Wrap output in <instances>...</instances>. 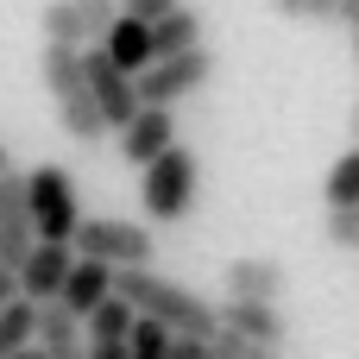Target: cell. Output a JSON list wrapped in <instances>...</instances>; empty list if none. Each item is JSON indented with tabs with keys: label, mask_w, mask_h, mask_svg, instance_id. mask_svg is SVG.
<instances>
[{
	"label": "cell",
	"mask_w": 359,
	"mask_h": 359,
	"mask_svg": "<svg viewBox=\"0 0 359 359\" xmlns=\"http://www.w3.org/2000/svg\"><path fill=\"white\" fill-rule=\"evenodd\" d=\"M38 76H44L50 107H57V126H63L76 145H101V139H107V120H101L95 95H88L82 50H76V44H50V38H44V50H38Z\"/></svg>",
	"instance_id": "cell-1"
},
{
	"label": "cell",
	"mask_w": 359,
	"mask_h": 359,
	"mask_svg": "<svg viewBox=\"0 0 359 359\" xmlns=\"http://www.w3.org/2000/svg\"><path fill=\"white\" fill-rule=\"evenodd\" d=\"M114 290L139 309V316H151V322H164L170 334H202V341H215V328H221V316L196 297V290H183V284H170V278H158L151 265H133V271H114Z\"/></svg>",
	"instance_id": "cell-2"
},
{
	"label": "cell",
	"mask_w": 359,
	"mask_h": 359,
	"mask_svg": "<svg viewBox=\"0 0 359 359\" xmlns=\"http://www.w3.org/2000/svg\"><path fill=\"white\" fill-rule=\"evenodd\" d=\"M196 189H202V164H196V151L177 139L170 151H158L145 170H139V208H145V221H158V227H170V221H183L189 208H196Z\"/></svg>",
	"instance_id": "cell-3"
},
{
	"label": "cell",
	"mask_w": 359,
	"mask_h": 359,
	"mask_svg": "<svg viewBox=\"0 0 359 359\" xmlns=\"http://www.w3.org/2000/svg\"><path fill=\"white\" fill-rule=\"evenodd\" d=\"M25 202H32L38 240H76V227H82V196H76V177H69L63 164L25 170Z\"/></svg>",
	"instance_id": "cell-4"
},
{
	"label": "cell",
	"mask_w": 359,
	"mask_h": 359,
	"mask_svg": "<svg viewBox=\"0 0 359 359\" xmlns=\"http://www.w3.org/2000/svg\"><path fill=\"white\" fill-rule=\"evenodd\" d=\"M208 76H215L208 44L177 50V57H151V63L133 76V82H139V107H177V101H189L196 88H208Z\"/></svg>",
	"instance_id": "cell-5"
},
{
	"label": "cell",
	"mask_w": 359,
	"mask_h": 359,
	"mask_svg": "<svg viewBox=\"0 0 359 359\" xmlns=\"http://www.w3.org/2000/svg\"><path fill=\"white\" fill-rule=\"evenodd\" d=\"M82 259H101L114 271H133V265H151V227L145 221H120V215H82L76 240H69Z\"/></svg>",
	"instance_id": "cell-6"
},
{
	"label": "cell",
	"mask_w": 359,
	"mask_h": 359,
	"mask_svg": "<svg viewBox=\"0 0 359 359\" xmlns=\"http://www.w3.org/2000/svg\"><path fill=\"white\" fill-rule=\"evenodd\" d=\"M82 69H88V95H95V107H101L107 133H120V126L139 114V82H133L126 69H114L101 44H82Z\"/></svg>",
	"instance_id": "cell-7"
},
{
	"label": "cell",
	"mask_w": 359,
	"mask_h": 359,
	"mask_svg": "<svg viewBox=\"0 0 359 359\" xmlns=\"http://www.w3.org/2000/svg\"><path fill=\"white\" fill-rule=\"evenodd\" d=\"M114 13H120V0H50V6H38V25H44V38L50 44H95L107 25H114Z\"/></svg>",
	"instance_id": "cell-8"
},
{
	"label": "cell",
	"mask_w": 359,
	"mask_h": 359,
	"mask_svg": "<svg viewBox=\"0 0 359 359\" xmlns=\"http://www.w3.org/2000/svg\"><path fill=\"white\" fill-rule=\"evenodd\" d=\"M38 246L32 202H25V170H0V265L19 271V259Z\"/></svg>",
	"instance_id": "cell-9"
},
{
	"label": "cell",
	"mask_w": 359,
	"mask_h": 359,
	"mask_svg": "<svg viewBox=\"0 0 359 359\" xmlns=\"http://www.w3.org/2000/svg\"><path fill=\"white\" fill-rule=\"evenodd\" d=\"M69 265H76V246H69V240H38V246L19 259L13 284H19V297H32V303H57Z\"/></svg>",
	"instance_id": "cell-10"
},
{
	"label": "cell",
	"mask_w": 359,
	"mask_h": 359,
	"mask_svg": "<svg viewBox=\"0 0 359 359\" xmlns=\"http://www.w3.org/2000/svg\"><path fill=\"white\" fill-rule=\"evenodd\" d=\"M215 316H221V328H227V334H240V341H252V347H284V341H290V322H284V309H278V303L227 297Z\"/></svg>",
	"instance_id": "cell-11"
},
{
	"label": "cell",
	"mask_w": 359,
	"mask_h": 359,
	"mask_svg": "<svg viewBox=\"0 0 359 359\" xmlns=\"http://www.w3.org/2000/svg\"><path fill=\"white\" fill-rule=\"evenodd\" d=\"M177 145V107H139L126 126H120V158L126 164H151L158 151H170Z\"/></svg>",
	"instance_id": "cell-12"
},
{
	"label": "cell",
	"mask_w": 359,
	"mask_h": 359,
	"mask_svg": "<svg viewBox=\"0 0 359 359\" xmlns=\"http://www.w3.org/2000/svg\"><path fill=\"white\" fill-rule=\"evenodd\" d=\"M101 50H107V63L114 69H126V76H139L145 63H151V25L145 19H133V13H114V25L95 38Z\"/></svg>",
	"instance_id": "cell-13"
},
{
	"label": "cell",
	"mask_w": 359,
	"mask_h": 359,
	"mask_svg": "<svg viewBox=\"0 0 359 359\" xmlns=\"http://www.w3.org/2000/svg\"><path fill=\"white\" fill-rule=\"evenodd\" d=\"M284 284H290L284 259H265V252H252V259H233V265H227V297H259V303H284Z\"/></svg>",
	"instance_id": "cell-14"
},
{
	"label": "cell",
	"mask_w": 359,
	"mask_h": 359,
	"mask_svg": "<svg viewBox=\"0 0 359 359\" xmlns=\"http://www.w3.org/2000/svg\"><path fill=\"white\" fill-rule=\"evenodd\" d=\"M107 290H114V265H101V259H82V252H76V265H69V278H63L57 303H63V309L82 322V316H88V309H95Z\"/></svg>",
	"instance_id": "cell-15"
},
{
	"label": "cell",
	"mask_w": 359,
	"mask_h": 359,
	"mask_svg": "<svg viewBox=\"0 0 359 359\" xmlns=\"http://www.w3.org/2000/svg\"><path fill=\"white\" fill-rule=\"evenodd\" d=\"M38 347L50 359H82L88 353V328H82L63 303H38Z\"/></svg>",
	"instance_id": "cell-16"
},
{
	"label": "cell",
	"mask_w": 359,
	"mask_h": 359,
	"mask_svg": "<svg viewBox=\"0 0 359 359\" xmlns=\"http://www.w3.org/2000/svg\"><path fill=\"white\" fill-rule=\"evenodd\" d=\"M196 44H202L196 6H170L164 19H151V57H177V50H196Z\"/></svg>",
	"instance_id": "cell-17"
},
{
	"label": "cell",
	"mask_w": 359,
	"mask_h": 359,
	"mask_svg": "<svg viewBox=\"0 0 359 359\" xmlns=\"http://www.w3.org/2000/svg\"><path fill=\"white\" fill-rule=\"evenodd\" d=\"M133 322H139V309L120 297V290H107L88 316H82V328H88V341H126L133 334Z\"/></svg>",
	"instance_id": "cell-18"
},
{
	"label": "cell",
	"mask_w": 359,
	"mask_h": 359,
	"mask_svg": "<svg viewBox=\"0 0 359 359\" xmlns=\"http://www.w3.org/2000/svg\"><path fill=\"white\" fill-rule=\"evenodd\" d=\"M32 341H38V303L13 290V297L0 303V359L19 353V347H32Z\"/></svg>",
	"instance_id": "cell-19"
},
{
	"label": "cell",
	"mask_w": 359,
	"mask_h": 359,
	"mask_svg": "<svg viewBox=\"0 0 359 359\" xmlns=\"http://www.w3.org/2000/svg\"><path fill=\"white\" fill-rule=\"evenodd\" d=\"M322 196H328V208H359V145L334 158V170H328V183H322Z\"/></svg>",
	"instance_id": "cell-20"
},
{
	"label": "cell",
	"mask_w": 359,
	"mask_h": 359,
	"mask_svg": "<svg viewBox=\"0 0 359 359\" xmlns=\"http://www.w3.org/2000/svg\"><path fill=\"white\" fill-rule=\"evenodd\" d=\"M170 341H177V334H170L164 322L139 316V322H133V334H126V353H133V359H170Z\"/></svg>",
	"instance_id": "cell-21"
},
{
	"label": "cell",
	"mask_w": 359,
	"mask_h": 359,
	"mask_svg": "<svg viewBox=\"0 0 359 359\" xmlns=\"http://www.w3.org/2000/svg\"><path fill=\"white\" fill-rule=\"evenodd\" d=\"M328 246H341V252H359V208H328Z\"/></svg>",
	"instance_id": "cell-22"
},
{
	"label": "cell",
	"mask_w": 359,
	"mask_h": 359,
	"mask_svg": "<svg viewBox=\"0 0 359 359\" xmlns=\"http://www.w3.org/2000/svg\"><path fill=\"white\" fill-rule=\"evenodd\" d=\"M208 359H252V341H240V334L215 328V341H208Z\"/></svg>",
	"instance_id": "cell-23"
},
{
	"label": "cell",
	"mask_w": 359,
	"mask_h": 359,
	"mask_svg": "<svg viewBox=\"0 0 359 359\" xmlns=\"http://www.w3.org/2000/svg\"><path fill=\"white\" fill-rule=\"evenodd\" d=\"M170 6H183V0H120V13H133V19H145V25H151V19H164Z\"/></svg>",
	"instance_id": "cell-24"
},
{
	"label": "cell",
	"mask_w": 359,
	"mask_h": 359,
	"mask_svg": "<svg viewBox=\"0 0 359 359\" xmlns=\"http://www.w3.org/2000/svg\"><path fill=\"white\" fill-rule=\"evenodd\" d=\"M170 359H208V341L202 334H177L170 341Z\"/></svg>",
	"instance_id": "cell-25"
},
{
	"label": "cell",
	"mask_w": 359,
	"mask_h": 359,
	"mask_svg": "<svg viewBox=\"0 0 359 359\" xmlns=\"http://www.w3.org/2000/svg\"><path fill=\"white\" fill-rule=\"evenodd\" d=\"M82 359H133V353H126V341H88Z\"/></svg>",
	"instance_id": "cell-26"
},
{
	"label": "cell",
	"mask_w": 359,
	"mask_h": 359,
	"mask_svg": "<svg viewBox=\"0 0 359 359\" xmlns=\"http://www.w3.org/2000/svg\"><path fill=\"white\" fill-rule=\"evenodd\" d=\"M278 19H309V0H271Z\"/></svg>",
	"instance_id": "cell-27"
},
{
	"label": "cell",
	"mask_w": 359,
	"mask_h": 359,
	"mask_svg": "<svg viewBox=\"0 0 359 359\" xmlns=\"http://www.w3.org/2000/svg\"><path fill=\"white\" fill-rule=\"evenodd\" d=\"M334 19L341 25H359V0H334Z\"/></svg>",
	"instance_id": "cell-28"
},
{
	"label": "cell",
	"mask_w": 359,
	"mask_h": 359,
	"mask_svg": "<svg viewBox=\"0 0 359 359\" xmlns=\"http://www.w3.org/2000/svg\"><path fill=\"white\" fill-rule=\"evenodd\" d=\"M309 19H334V0H309Z\"/></svg>",
	"instance_id": "cell-29"
},
{
	"label": "cell",
	"mask_w": 359,
	"mask_h": 359,
	"mask_svg": "<svg viewBox=\"0 0 359 359\" xmlns=\"http://www.w3.org/2000/svg\"><path fill=\"white\" fill-rule=\"evenodd\" d=\"M6 359H50V353H44V347L32 341V347H19V353H6Z\"/></svg>",
	"instance_id": "cell-30"
},
{
	"label": "cell",
	"mask_w": 359,
	"mask_h": 359,
	"mask_svg": "<svg viewBox=\"0 0 359 359\" xmlns=\"http://www.w3.org/2000/svg\"><path fill=\"white\" fill-rule=\"evenodd\" d=\"M13 290H19V284H13V271H6V265H0V303H6V297H13Z\"/></svg>",
	"instance_id": "cell-31"
},
{
	"label": "cell",
	"mask_w": 359,
	"mask_h": 359,
	"mask_svg": "<svg viewBox=\"0 0 359 359\" xmlns=\"http://www.w3.org/2000/svg\"><path fill=\"white\" fill-rule=\"evenodd\" d=\"M252 359H284V347H252Z\"/></svg>",
	"instance_id": "cell-32"
},
{
	"label": "cell",
	"mask_w": 359,
	"mask_h": 359,
	"mask_svg": "<svg viewBox=\"0 0 359 359\" xmlns=\"http://www.w3.org/2000/svg\"><path fill=\"white\" fill-rule=\"evenodd\" d=\"M0 170H13V151H6V145H0Z\"/></svg>",
	"instance_id": "cell-33"
},
{
	"label": "cell",
	"mask_w": 359,
	"mask_h": 359,
	"mask_svg": "<svg viewBox=\"0 0 359 359\" xmlns=\"http://www.w3.org/2000/svg\"><path fill=\"white\" fill-rule=\"evenodd\" d=\"M353 145H359V107H353Z\"/></svg>",
	"instance_id": "cell-34"
},
{
	"label": "cell",
	"mask_w": 359,
	"mask_h": 359,
	"mask_svg": "<svg viewBox=\"0 0 359 359\" xmlns=\"http://www.w3.org/2000/svg\"><path fill=\"white\" fill-rule=\"evenodd\" d=\"M353 57H359V25H353Z\"/></svg>",
	"instance_id": "cell-35"
}]
</instances>
